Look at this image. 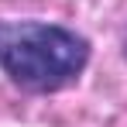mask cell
<instances>
[{
    "label": "cell",
    "mask_w": 127,
    "mask_h": 127,
    "mask_svg": "<svg viewBox=\"0 0 127 127\" xmlns=\"http://www.w3.org/2000/svg\"><path fill=\"white\" fill-rule=\"evenodd\" d=\"M89 62V41L48 21H0V69L28 93H55L76 83Z\"/></svg>",
    "instance_id": "cell-1"
}]
</instances>
